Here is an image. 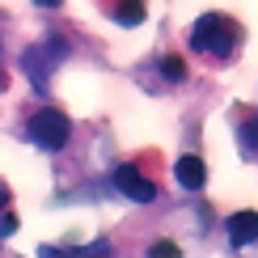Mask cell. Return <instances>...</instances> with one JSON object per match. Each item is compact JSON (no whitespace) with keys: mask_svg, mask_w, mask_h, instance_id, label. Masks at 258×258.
<instances>
[{"mask_svg":"<svg viewBox=\"0 0 258 258\" xmlns=\"http://www.w3.org/2000/svg\"><path fill=\"white\" fill-rule=\"evenodd\" d=\"M241 140H245L250 148H258V119H250V123L241 127Z\"/></svg>","mask_w":258,"mask_h":258,"instance_id":"obj_9","label":"cell"},{"mask_svg":"<svg viewBox=\"0 0 258 258\" xmlns=\"http://www.w3.org/2000/svg\"><path fill=\"white\" fill-rule=\"evenodd\" d=\"M153 254H178V245H174V241H157Z\"/></svg>","mask_w":258,"mask_h":258,"instance_id":"obj_11","label":"cell"},{"mask_svg":"<svg viewBox=\"0 0 258 258\" xmlns=\"http://www.w3.org/2000/svg\"><path fill=\"white\" fill-rule=\"evenodd\" d=\"M13 229H17V220L9 216V212H0V233H5V237H9V233H13Z\"/></svg>","mask_w":258,"mask_h":258,"instance_id":"obj_10","label":"cell"},{"mask_svg":"<svg viewBox=\"0 0 258 258\" xmlns=\"http://www.w3.org/2000/svg\"><path fill=\"white\" fill-rule=\"evenodd\" d=\"M5 208H9V186L0 182V212H5Z\"/></svg>","mask_w":258,"mask_h":258,"instance_id":"obj_12","label":"cell"},{"mask_svg":"<svg viewBox=\"0 0 258 258\" xmlns=\"http://www.w3.org/2000/svg\"><path fill=\"white\" fill-rule=\"evenodd\" d=\"M174 178H178L186 190H199V186H203V178H208V169H203V161H199V157H178Z\"/></svg>","mask_w":258,"mask_h":258,"instance_id":"obj_6","label":"cell"},{"mask_svg":"<svg viewBox=\"0 0 258 258\" xmlns=\"http://www.w3.org/2000/svg\"><path fill=\"white\" fill-rule=\"evenodd\" d=\"M63 55H68V42H63V38H47V42H38V47H30L26 55H21V72L30 77L34 93H47L51 68H55Z\"/></svg>","mask_w":258,"mask_h":258,"instance_id":"obj_1","label":"cell"},{"mask_svg":"<svg viewBox=\"0 0 258 258\" xmlns=\"http://www.w3.org/2000/svg\"><path fill=\"white\" fill-rule=\"evenodd\" d=\"M34 5H42V9H55V5H59V0H34Z\"/></svg>","mask_w":258,"mask_h":258,"instance_id":"obj_13","label":"cell"},{"mask_svg":"<svg viewBox=\"0 0 258 258\" xmlns=\"http://www.w3.org/2000/svg\"><path fill=\"white\" fill-rule=\"evenodd\" d=\"M30 140H34L38 148H47V153H59L63 144H68V136H72V123H68V114L59 110V106H42V110L30 119Z\"/></svg>","mask_w":258,"mask_h":258,"instance_id":"obj_3","label":"cell"},{"mask_svg":"<svg viewBox=\"0 0 258 258\" xmlns=\"http://www.w3.org/2000/svg\"><path fill=\"white\" fill-rule=\"evenodd\" d=\"M233 26H229V17H220V13H203L195 21V30H190V47L203 51V55H229L233 51Z\"/></svg>","mask_w":258,"mask_h":258,"instance_id":"obj_2","label":"cell"},{"mask_svg":"<svg viewBox=\"0 0 258 258\" xmlns=\"http://www.w3.org/2000/svg\"><path fill=\"white\" fill-rule=\"evenodd\" d=\"M114 186H119L127 199H136V203H153L157 199V186L140 174L136 165H119V169H114Z\"/></svg>","mask_w":258,"mask_h":258,"instance_id":"obj_4","label":"cell"},{"mask_svg":"<svg viewBox=\"0 0 258 258\" xmlns=\"http://www.w3.org/2000/svg\"><path fill=\"white\" fill-rule=\"evenodd\" d=\"M114 21L119 26H140L144 21V0H119L114 5Z\"/></svg>","mask_w":258,"mask_h":258,"instance_id":"obj_7","label":"cell"},{"mask_svg":"<svg viewBox=\"0 0 258 258\" xmlns=\"http://www.w3.org/2000/svg\"><path fill=\"white\" fill-rule=\"evenodd\" d=\"M161 72H165L169 81H182V77H186V68H182V59H161Z\"/></svg>","mask_w":258,"mask_h":258,"instance_id":"obj_8","label":"cell"},{"mask_svg":"<svg viewBox=\"0 0 258 258\" xmlns=\"http://www.w3.org/2000/svg\"><path fill=\"white\" fill-rule=\"evenodd\" d=\"M229 241L233 245L258 241V212H237V216H229Z\"/></svg>","mask_w":258,"mask_h":258,"instance_id":"obj_5","label":"cell"}]
</instances>
